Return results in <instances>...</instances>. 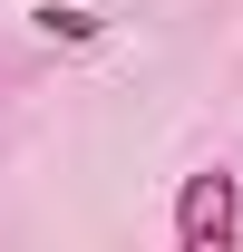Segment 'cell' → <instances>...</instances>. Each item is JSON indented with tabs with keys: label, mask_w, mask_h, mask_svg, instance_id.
<instances>
[{
	"label": "cell",
	"mask_w": 243,
	"mask_h": 252,
	"mask_svg": "<svg viewBox=\"0 0 243 252\" xmlns=\"http://www.w3.org/2000/svg\"><path fill=\"white\" fill-rule=\"evenodd\" d=\"M234 233H243V185L224 175V165L185 175V194H175V243L185 252H224Z\"/></svg>",
	"instance_id": "1"
}]
</instances>
